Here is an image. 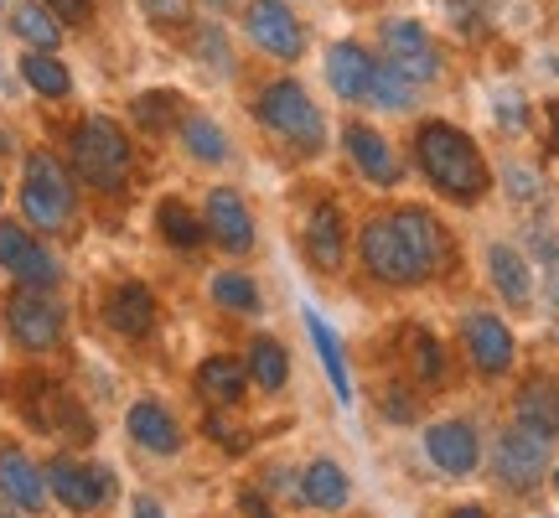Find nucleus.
<instances>
[{"instance_id":"f257e3e1","label":"nucleus","mask_w":559,"mask_h":518,"mask_svg":"<svg viewBox=\"0 0 559 518\" xmlns=\"http://www.w3.org/2000/svg\"><path fill=\"white\" fill-rule=\"evenodd\" d=\"M415 156L419 166H425V177L436 181L445 198L456 202H481L487 198V161H481V151L472 145V136H461L456 125H419L415 136Z\"/></svg>"},{"instance_id":"f03ea898","label":"nucleus","mask_w":559,"mask_h":518,"mask_svg":"<svg viewBox=\"0 0 559 518\" xmlns=\"http://www.w3.org/2000/svg\"><path fill=\"white\" fill-rule=\"evenodd\" d=\"M68 156H73V172L99 192H120L130 177V140L109 115H88L68 140Z\"/></svg>"},{"instance_id":"7ed1b4c3","label":"nucleus","mask_w":559,"mask_h":518,"mask_svg":"<svg viewBox=\"0 0 559 518\" xmlns=\"http://www.w3.org/2000/svg\"><path fill=\"white\" fill-rule=\"evenodd\" d=\"M362 264H368V275L383 280V285H425V280L436 275L425 259L415 255V244L404 239V228L394 223V213L389 219H373L362 223Z\"/></svg>"},{"instance_id":"20e7f679","label":"nucleus","mask_w":559,"mask_h":518,"mask_svg":"<svg viewBox=\"0 0 559 518\" xmlns=\"http://www.w3.org/2000/svg\"><path fill=\"white\" fill-rule=\"evenodd\" d=\"M21 213L37 223L41 234H58L62 223L73 219V181L62 172L58 156H26V177H21Z\"/></svg>"},{"instance_id":"39448f33","label":"nucleus","mask_w":559,"mask_h":518,"mask_svg":"<svg viewBox=\"0 0 559 518\" xmlns=\"http://www.w3.org/2000/svg\"><path fill=\"white\" fill-rule=\"evenodd\" d=\"M260 120L275 130L280 140H290L296 151H321L326 140V125H321V109L311 104V94L300 89L296 79H280L260 94Z\"/></svg>"},{"instance_id":"423d86ee","label":"nucleus","mask_w":559,"mask_h":518,"mask_svg":"<svg viewBox=\"0 0 559 518\" xmlns=\"http://www.w3.org/2000/svg\"><path fill=\"white\" fill-rule=\"evenodd\" d=\"M544 467H549V436L528 431V425H513L498 436V451H492V472L508 493H528L539 487Z\"/></svg>"},{"instance_id":"0eeeda50","label":"nucleus","mask_w":559,"mask_h":518,"mask_svg":"<svg viewBox=\"0 0 559 518\" xmlns=\"http://www.w3.org/2000/svg\"><path fill=\"white\" fill-rule=\"evenodd\" d=\"M5 327H11V338L26 353H47L62 338V306L47 291H26L21 285L16 296H11V306H5Z\"/></svg>"},{"instance_id":"6e6552de","label":"nucleus","mask_w":559,"mask_h":518,"mask_svg":"<svg viewBox=\"0 0 559 518\" xmlns=\"http://www.w3.org/2000/svg\"><path fill=\"white\" fill-rule=\"evenodd\" d=\"M243 32L249 42L270 52L280 62H296L306 52V32H300V21L290 16V5L285 0H249V11H243Z\"/></svg>"},{"instance_id":"1a4fd4ad","label":"nucleus","mask_w":559,"mask_h":518,"mask_svg":"<svg viewBox=\"0 0 559 518\" xmlns=\"http://www.w3.org/2000/svg\"><path fill=\"white\" fill-rule=\"evenodd\" d=\"M41 478H47V487H52V498L68 503L73 514H94L99 503L115 498V472H109V467H83V461L58 457Z\"/></svg>"},{"instance_id":"9d476101","label":"nucleus","mask_w":559,"mask_h":518,"mask_svg":"<svg viewBox=\"0 0 559 518\" xmlns=\"http://www.w3.org/2000/svg\"><path fill=\"white\" fill-rule=\"evenodd\" d=\"M383 47H389V68H400L415 89L440 79V52L419 21H389L383 26Z\"/></svg>"},{"instance_id":"9b49d317","label":"nucleus","mask_w":559,"mask_h":518,"mask_svg":"<svg viewBox=\"0 0 559 518\" xmlns=\"http://www.w3.org/2000/svg\"><path fill=\"white\" fill-rule=\"evenodd\" d=\"M461 342H466V358L477 363V374H487V379H502L513 368V358H519L508 321H498L492 311H472L461 321Z\"/></svg>"},{"instance_id":"f8f14e48","label":"nucleus","mask_w":559,"mask_h":518,"mask_svg":"<svg viewBox=\"0 0 559 518\" xmlns=\"http://www.w3.org/2000/svg\"><path fill=\"white\" fill-rule=\"evenodd\" d=\"M425 451H430V461L445 478H466V472H477V457H481L477 425L472 420H436L425 431Z\"/></svg>"},{"instance_id":"ddd939ff","label":"nucleus","mask_w":559,"mask_h":518,"mask_svg":"<svg viewBox=\"0 0 559 518\" xmlns=\"http://www.w3.org/2000/svg\"><path fill=\"white\" fill-rule=\"evenodd\" d=\"M202 228L213 234V244H223L228 255H249L254 249V219H249V208L234 187H213L207 192V219Z\"/></svg>"},{"instance_id":"4468645a","label":"nucleus","mask_w":559,"mask_h":518,"mask_svg":"<svg viewBox=\"0 0 559 518\" xmlns=\"http://www.w3.org/2000/svg\"><path fill=\"white\" fill-rule=\"evenodd\" d=\"M342 145H347V156H353V166H358L362 177L373 181V187H394V181L404 177L400 156L389 151V140L373 130V125H347V136H342Z\"/></svg>"},{"instance_id":"2eb2a0df","label":"nucleus","mask_w":559,"mask_h":518,"mask_svg":"<svg viewBox=\"0 0 559 518\" xmlns=\"http://www.w3.org/2000/svg\"><path fill=\"white\" fill-rule=\"evenodd\" d=\"M124 431H130L135 446L156 451V457H177L181 451V425L171 420V410L160 399H135L130 415H124Z\"/></svg>"},{"instance_id":"dca6fc26","label":"nucleus","mask_w":559,"mask_h":518,"mask_svg":"<svg viewBox=\"0 0 559 518\" xmlns=\"http://www.w3.org/2000/svg\"><path fill=\"white\" fill-rule=\"evenodd\" d=\"M373 68H379V62L368 58L358 42H337V47L326 52V83H332V94L347 104H358L373 94Z\"/></svg>"},{"instance_id":"f3484780","label":"nucleus","mask_w":559,"mask_h":518,"mask_svg":"<svg viewBox=\"0 0 559 518\" xmlns=\"http://www.w3.org/2000/svg\"><path fill=\"white\" fill-rule=\"evenodd\" d=\"M104 321L120 332V338H145L156 327V296L140 285V280H120L109 301H104Z\"/></svg>"},{"instance_id":"a211bd4d","label":"nucleus","mask_w":559,"mask_h":518,"mask_svg":"<svg viewBox=\"0 0 559 518\" xmlns=\"http://www.w3.org/2000/svg\"><path fill=\"white\" fill-rule=\"evenodd\" d=\"M0 498L26 508V514H41L47 508V478H41L32 457L16 451V446H0Z\"/></svg>"},{"instance_id":"6ab92c4d","label":"nucleus","mask_w":559,"mask_h":518,"mask_svg":"<svg viewBox=\"0 0 559 518\" xmlns=\"http://www.w3.org/2000/svg\"><path fill=\"white\" fill-rule=\"evenodd\" d=\"M513 415H519V425H528V431H539V436L555 440L559 436V384L544 379V374L523 379L519 395H513Z\"/></svg>"},{"instance_id":"aec40b11","label":"nucleus","mask_w":559,"mask_h":518,"mask_svg":"<svg viewBox=\"0 0 559 518\" xmlns=\"http://www.w3.org/2000/svg\"><path fill=\"white\" fill-rule=\"evenodd\" d=\"M306 255H311V264L326 270V275H337L342 270V259H347V228H342V213L332 208V202L317 208L311 223H306Z\"/></svg>"},{"instance_id":"412c9836","label":"nucleus","mask_w":559,"mask_h":518,"mask_svg":"<svg viewBox=\"0 0 559 518\" xmlns=\"http://www.w3.org/2000/svg\"><path fill=\"white\" fill-rule=\"evenodd\" d=\"M300 498L311 503L317 514H342V508L353 503V482H347V472H342L337 461L317 457L300 472Z\"/></svg>"},{"instance_id":"4be33fe9","label":"nucleus","mask_w":559,"mask_h":518,"mask_svg":"<svg viewBox=\"0 0 559 518\" xmlns=\"http://www.w3.org/2000/svg\"><path fill=\"white\" fill-rule=\"evenodd\" d=\"M487 270H492V285H498V296L508 306H528L534 301V270H528V259L513 244H492L487 249Z\"/></svg>"},{"instance_id":"5701e85b","label":"nucleus","mask_w":559,"mask_h":518,"mask_svg":"<svg viewBox=\"0 0 559 518\" xmlns=\"http://www.w3.org/2000/svg\"><path fill=\"white\" fill-rule=\"evenodd\" d=\"M243 384H249V363H239V358H207L198 368V389H202V399L207 404H218V410H234L243 399Z\"/></svg>"},{"instance_id":"b1692460","label":"nucleus","mask_w":559,"mask_h":518,"mask_svg":"<svg viewBox=\"0 0 559 518\" xmlns=\"http://www.w3.org/2000/svg\"><path fill=\"white\" fill-rule=\"evenodd\" d=\"M11 32H16L32 52H52L62 42V21L41 5V0H21L16 11H11Z\"/></svg>"},{"instance_id":"393cba45","label":"nucleus","mask_w":559,"mask_h":518,"mask_svg":"<svg viewBox=\"0 0 559 518\" xmlns=\"http://www.w3.org/2000/svg\"><path fill=\"white\" fill-rule=\"evenodd\" d=\"M394 223L404 228V239L415 244V255L425 259L430 270H440V264H445V228H440L425 208H400V213H394Z\"/></svg>"},{"instance_id":"a878e982","label":"nucleus","mask_w":559,"mask_h":518,"mask_svg":"<svg viewBox=\"0 0 559 518\" xmlns=\"http://www.w3.org/2000/svg\"><path fill=\"white\" fill-rule=\"evenodd\" d=\"M306 332H311V342H317L321 368H326V379H332L337 399H353V379H347V358H342L337 332H332V327H326V317H317L311 306H306Z\"/></svg>"},{"instance_id":"bb28decb","label":"nucleus","mask_w":559,"mask_h":518,"mask_svg":"<svg viewBox=\"0 0 559 518\" xmlns=\"http://www.w3.org/2000/svg\"><path fill=\"white\" fill-rule=\"evenodd\" d=\"M249 379L260 384L264 395L285 389L290 384V353L275 338H254V348H249Z\"/></svg>"},{"instance_id":"cd10ccee","label":"nucleus","mask_w":559,"mask_h":518,"mask_svg":"<svg viewBox=\"0 0 559 518\" xmlns=\"http://www.w3.org/2000/svg\"><path fill=\"white\" fill-rule=\"evenodd\" d=\"M181 145H187V156L207 161V166L228 161V136H223L207 115H187V120H181Z\"/></svg>"},{"instance_id":"c85d7f7f","label":"nucleus","mask_w":559,"mask_h":518,"mask_svg":"<svg viewBox=\"0 0 559 518\" xmlns=\"http://www.w3.org/2000/svg\"><path fill=\"white\" fill-rule=\"evenodd\" d=\"M21 73H26V83L37 89L41 99H68V89H73L68 68H62L52 52H26V58H21Z\"/></svg>"},{"instance_id":"c756f323","label":"nucleus","mask_w":559,"mask_h":518,"mask_svg":"<svg viewBox=\"0 0 559 518\" xmlns=\"http://www.w3.org/2000/svg\"><path fill=\"white\" fill-rule=\"evenodd\" d=\"M156 223H160V239L177 244V249H198L202 234H207V228L192 219V208H187V202H177V198L160 202V208H156Z\"/></svg>"},{"instance_id":"7c9ffc66","label":"nucleus","mask_w":559,"mask_h":518,"mask_svg":"<svg viewBox=\"0 0 559 518\" xmlns=\"http://www.w3.org/2000/svg\"><path fill=\"white\" fill-rule=\"evenodd\" d=\"M213 301H218L223 311H260V291H254V280L239 275V270L213 275Z\"/></svg>"},{"instance_id":"2f4dec72","label":"nucleus","mask_w":559,"mask_h":518,"mask_svg":"<svg viewBox=\"0 0 559 518\" xmlns=\"http://www.w3.org/2000/svg\"><path fill=\"white\" fill-rule=\"evenodd\" d=\"M177 115H187V109H181V99L171 89H156V94H140L135 99V125H145V130H171Z\"/></svg>"},{"instance_id":"473e14b6","label":"nucleus","mask_w":559,"mask_h":518,"mask_svg":"<svg viewBox=\"0 0 559 518\" xmlns=\"http://www.w3.org/2000/svg\"><path fill=\"white\" fill-rule=\"evenodd\" d=\"M368 99L383 104V109H409V104H415V83L404 79L400 68L379 62V68H373V94H368Z\"/></svg>"},{"instance_id":"72a5a7b5","label":"nucleus","mask_w":559,"mask_h":518,"mask_svg":"<svg viewBox=\"0 0 559 518\" xmlns=\"http://www.w3.org/2000/svg\"><path fill=\"white\" fill-rule=\"evenodd\" d=\"M11 275H16L26 291H52V285H58V259L47 255L41 244H32V249H26V259H21Z\"/></svg>"},{"instance_id":"f704fd0d","label":"nucleus","mask_w":559,"mask_h":518,"mask_svg":"<svg viewBox=\"0 0 559 518\" xmlns=\"http://www.w3.org/2000/svg\"><path fill=\"white\" fill-rule=\"evenodd\" d=\"M198 58L218 73V79H228L234 73V52H228V37H223V26H202L198 32Z\"/></svg>"},{"instance_id":"c9c22d12","label":"nucleus","mask_w":559,"mask_h":518,"mask_svg":"<svg viewBox=\"0 0 559 518\" xmlns=\"http://www.w3.org/2000/svg\"><path fill=\"white\" fill-rule=\"evenodd\" d=\"M415 374L425 384H440V379H445V348H440L430 332H415Z\"/></svg>"},{"instance_id":"e433bc0d","label":"nucleus","mask_w":559,"mask_h":518,"mask_svg":"<svg viewBox=\"0 0 559 518\" xmlns=\"http://www.w3.org/2000/svg\"><path fill=\"white\" fill-rule=\"evenodd\" d=\"M140 11L151 26H166V32H177L192 21V0H140Z\"/></svg>"},{"instance_id":"4c0bfd02","label":"nucleus","mask_w":559,"mask_h":518,"mask_svg":"<svg viewBox=\"0 0 559 518\" xmlns=\"http://www.w3.org/2000/svg\"><path fill=\"white\" fill-rule=\"evenodd\" d=\"M502 181H508V192L519 202H539L544 198V177L534 172V166H523V161H513L508 172H502Z\"/></svg>"},{"instance_id":"58836bf2","label":"nucleus","mask_w":559,"mask_h":518,"mask_svg":"<svg viewBox=\"0 0 559 518\" xmlns=\"http://www.w3.org/2000/svg\"><path fill=\"white\" fill-rule=\"evenodd\" d=\"M32 244L37 239H26V228H21V223H0V264H5V270H16Z\"/></svg>"},{"instance_id":"ea45409f","label":"nucleus","mask_w":559,"mask_h":518,"mask_svg":"<svg viewBox=\"0 0 559 518\" xmlns=\"http://www.w3.org/2000/svg\"><path fill=\"white\" fill-rule=\"evenodd\" d=\"M41 5L58 21H68V26H83V21L94 16V0H41Z\"/></svg>"},{"instance_id":"a19ab883","label":"nucleus","mask_w":559,"mask_h":518,"mask_svg":"<svg viewBox=\"0 0 559 518\" xmlns=\"http://www.w3.org/2000/svg\"><path fill=\"white\" fill-rule=\"evenodd\" d=\"M207 436L223 440V451H243V446H249V436H243V431H234V425H223L218 415L207 420Z\"/></svg>"},{"instance_id":"79ce46f5","label":"nucleus","mask_w":559,"mask_h":518,"mask_svg":"<svg viewBox=\"0 0 559 518\" xmlns=\"http://www.w3.org/2000/svg\"><path fill=\"white\" fill-rule=\"evenodd\" d=\"M383 415L400 420V425L404 420H415V399L404 395V389H389V395H383Z\"/></svg>"},{"instance_id":"37998d69","label":"nucleus","mask_w":559,"mask_h":518,"mask_svg":"<svg viewBox=\"0 0 559 518\" xmlns=\"http://www.w3.org/2000/svg\"><path fill=\"white\" fill-rule=\"evenodd\" d=\"M498 109H502V130H523V125H528V109H523L513 94H502Z\"/></svg>"},{"instance_id":"c03bdc74","label":"nucleus","mask_w":559,"mask_h":518,"mask_svg":"<svg viewBox=\"0 0 559 518\" xmlns=\"http://www.w3.org/2000/svg\"><path fill=\"white\" fill-rule=\"evenodd\" d=\"M239 514L243 518H275L270 508H264V498L254 493V487H243V493H239Z\"/></svg>"},{"instance_id":"a18cd8bd","label":"nucleus","mask_w":559,"mask_h":518,"mask_svg":"<svg viewBox=\"0 0 559 518\" xmlns=\"http://www.w3.org/2000/svg\"><path fill=\"white\" fill-rule=\"evenodd\" d=\"M135 518H166V508H160L151 493H140V498H135Z\"/></svg>"},{"instance_id":"49530a36","label":"nucleus","mask_w":559,"mask_h":518,"mask_svg":"<svg viewBox=\"0 0 559 518\" xmlns=\"http://www.w3.org/2000/svg\"><path fill=\"white\" fill-rule=\"evenodd\" d=\"M544 115H549V145H555V151H559V99L549 104V109H544Z\"/></svg>"},{"instance_id":"de8ad7c7","label":"nucleus","mask_w":559,"mask_h":518,"mask_svg":"<svg viewBox=\"0 0 559 518\" xmlns=\"http://www.w3.org/2000/svg\"><path fill=\"white\" fill-rule=\"evenodd\" d=\"M451 518H492V514H487V508H477V503H461Z\"/></svg>"},{"instance_id":"09e8293b","label":"nucleus","mask_w":559,"mask_h":518,"mask_svg":"<svg viewBox=\"0 0 559 518\" xmlns=\"http://www.w3.org/2000/svg\"><path fill=\"white\" fill-rule=\"evenodd\" d=\"M207 5H213V11H228V5H234V0H207Z\"/></svg>"},{"instance_id":"8fccbe9b","label":"nucleus","mask_w":559,"mask_h":518,"mask_svg":"<svg viewBox=\"0 0 559 518\" xmlns=\"http://www.w3.org/2000/svg\"><path fill=\"white\" fill-rule=\"evenodd\" d=\"M555 493H559V467H555Z\"/></svg>"},{"instance_id":"3c124183","label":"nucleus","mask_w":559,"mask_h":518,"mask_svg":"<svg viewBox=\"0 0 559 518\" xmlns=\"http://www.w3.org/2000/svg\"><path fill=\"white\" fill-rule=\"evenodd\" d=\"M0 198H5V187H0Z\"/></svg>"},{"instance_id":"603ef678","label":"nucleus","mask_w":559,"mask_h":518,"mask_svg":"<svg viewBox=\"0 0 559 518\" xmlns=\"http://www.w3.org/2000/svg\"><path fill=\"white\" fill-rule=\"evenodd\" d=\"M0 5H5V0H0Z\"/></svg>"},{"instance_id":"864d4df0","label":"nucleus","mask_w":559,"mask_h":518,"mask_svg":"<svg viewBox=\"0 0 559 518\" xmlns=\"http://www.w3.org/2000/svg\"><path fill=\"white\" fill-rule=\"evenodd\" d=\"M0 518H5V514H0Z\"/></svg>"}]
</instances>
